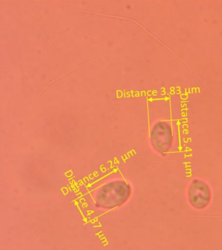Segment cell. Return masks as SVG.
Returning a JSON list of instances; mask_svg holds the SVG:
<instances>
[{
  "label": "cell",
  "mask_w": 222,
  "mask_h": 250,
  "mask_svg": "<svg viewBox=\"0 0 222 250\" xmlns=\"http://www.w3.org/2000/svg\"><path fill=\"white\" fill-rule=\"evenodd\" d=\"M130 195L129 184L122 180H116L104 184L97 189L95 202L99 208L110 210L125 203Z\"/></svg>",
  "instance_id": "6da1fadb"
},
{
  "label": "cell",
  "mask_w": 222,
  "mask_h": 250,
  "mask_svg": "<svg viewBox=\"0 0 222 250\" xmlns=\"http://www.w3.org/2000/svg\"><path fill=\"white\" fill-rule=\"evenodd\" d=\"M189 199L191 204L198 208H203L209 203L210 189L205 183L195 181L189 189Z\"/></svg>",
  "instance_id": "7a4b0ae2"
}]
</instances>
